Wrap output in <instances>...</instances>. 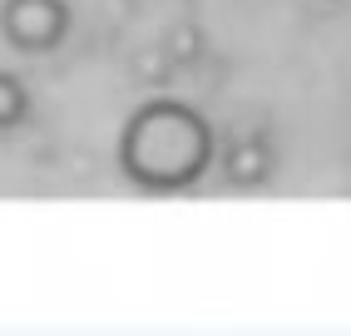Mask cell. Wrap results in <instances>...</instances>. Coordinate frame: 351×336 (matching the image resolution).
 I'll list each match as a JSON object with an SVG mask.
<instances>
[{
    "instance_id": "7a4b0ae2",
    "label": "cell",
    "mask_w": 351,
    "mask_h": 336,
    "mask_svg": "<svg viewBox=\"0 0 351 336\" xmlns=\"http://www.w3.org/2000/svg\"><path fill=\"white\" fill-rule=\"evenodd\" d=\"M0 35L20 55H50L69 35V5L64 0H5L0 5Z\"/></svg>"
},
{
    "instance_id": "277c9868",
    "label": "cell",
    "mask_w": 351,
    "mask_h": 336,
    "mask_svg": "<svg viewBox=\"0 0 351 336\" xmlns=\"http://www.w3.org/2000/svg\"><path fill=\"white\" fill-rule=\"evenodd\" d=\"M25 119H30V89H25V80L0 69V129H20Z\"/></svg>"
},
{
    "instance_id": "3957f363",
    "label": "cell",
    "mask_w": 351,
    "mask_h": 336,
    "mask_svg": "<svg viewBox=\"0 0 351 336\" xmlns=\"http://www.w3.org/2000/svg\"><path fill=\"white\" fill-rule=\"evenodd\" d=\"M272 143L263 134H243V139H232L228 143V154H223V173L232 188H257V183H267L272 178Z\"/></svg>"
},
{
    "instance_id": "6da1fadb",
    "label": "cell",
    "mask_w": 351,
    "mask_h": 336,
    "mask_svg": "<svg viewBox=\"0 0 351 336\" xmlns=\"http://www.w3.org/2000/svg\"><path fill=\"white\" fill-rule=\"evenodd\" d=\"M213 163V129L183 99H154L119 134V173L144 193H183Z\"/></svg>"
}]
</instances>
